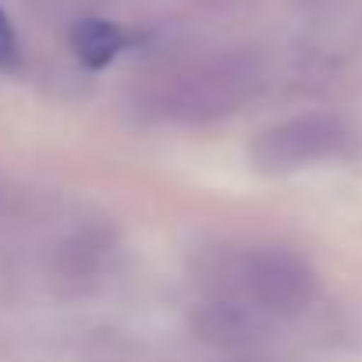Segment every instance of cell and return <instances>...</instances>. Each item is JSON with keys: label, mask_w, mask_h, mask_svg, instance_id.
<instances>
[{"label": "cell", "mask_w": 362, "mask_h": 362, "mask_svg": "<svg viewBox=\"0 0 362 362\" xmlns=\"http://www.w3.org/2000/svg\"><path fill=\"white\" fill-rule=\"evenodd\" d=\"M316 295L313 267L281 245H256L221 270V298L252 316H295Z\"/></svg>", "instance_id": "obj_1"}, {"label": "cell", "mask_w": 362, "mask_h": 362, "mask_svg": "<svg viewBox=\"0 0 362 362\" xmlns=\"http://www.w3.org/2000/svg\"><path fill=\"white\" fill-rule=\"evenodd\" d=\"M355 153V132L330 114H302L270 124L252 142L249 156L267 174H288Z\"/></svg>", "instance_id": "obj_2"}, {"label": "cell", "mask_w": 362, "mask_h": 362, "mask_svg": "<svg viewBox=\"0 0 362 362\" xmlns=\"http://www.w3.org/2000/svg\"><path fill=\"white\" fill-rule=\"evenodd\" d=\"M128 47V36L103 18H86L71 29V50L89 71H103L121 50Z\"/></svg>", "instance_id": "obj_3"}, {"label": "cell", "mask_w": 362, "mask_h": 362, "mask_svg": "<svg viewBox=\"0 0 362 362\" xmlns=\"http://www.w3.org/2000/svg\"><path fill=\"white\" fill-rule=\"evenodd\" d=\"M18 61V43H15V29L8 22V15L0 11V71L4 68H15Z\"/></svg>", "instance_id": "obj_4"}]
</instances>
